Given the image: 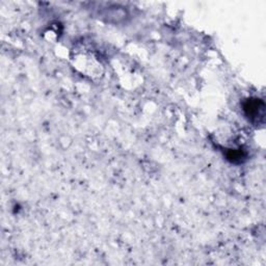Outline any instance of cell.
<instances>
[{"label": "cell", "mask_w": 266, "mask_h": 266, "mask_svg": "<svg viewBox=\"0 0 266 266\" xmlns=\"http://www.w3.org/2000/svg\"><path fill=\"white\" fill-rule=\"evenodd\" d=\"M243 111L247 118L253 123H263L265 116V104L262 100L251 98L243 104Z\"/></svg>", "instance_id": "6da1fadb"}, {"label": "cell", "mask_w": 266, "mask_h": 266, "mask_svg": "<svg viewBox=\"0 0 266 266\" xmlns=\"http://www.w3.org/2000/svg\"><path fill=\"white\" fill-rule=\"evenodd\" d=\"M227 159H229L231 162L234 163H241L247 157V154L241 149H231L227 152Z\"/></svg>", "instance_id": "7a4b0ae2"}]
</instances>
